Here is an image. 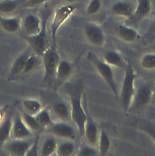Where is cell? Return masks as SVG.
<instances>
[{
	"label": "cell",
	"instance_id": "cell-1",
	"mask_svg": "<svg viewBox=\"0 0 155 156\" xmlns=\"http://www.w3.org/2000/svg\"><path fill=\"white\" fill-rule=\"evenodd\" d=\"M67 94L70 99L71 118L76 126L80 134L83 136L86 119V112L83 104L84 93L81 89L73 86L69 88Z\"/></svg>",
	"mask_w": 155,
	"mask_h": 156
},
{
	"label": "cell",
	"instance_id": "cell-2",
	"mask_svg": "<svg viewBox=\"0 0 155 156\" xmlns=\"http://www.w3.org/2000/svg\"><path fill=\"white\" fill-rule=\"evenodd\" d=\"M136 73L134 68L131 63H127L118 98L120 105L125 112H127L132 105L136 92Z\"/></svg>",
	"mask_w": 155,
	"mask_h": 156
},
{
	"label": "cell",
	"instance_id": "cell-3",
	"mask_svg": "<svg viewBox=\"0 0 155 156\" xmlns=\"http://www.w3.org/2000/svg\"><path fill=\"white\" fill-rule=\"evenodd\" d=\"M87 59L94 66L112 94L117 99L119 98L118 87L111 66L103 60L100 59L94 52L91 51L88 52Z\"/></svg>",
	"mask_w": 155,
	"mask_h": 156
},
{
	"label": "cell",
	"instance_id": "cell-4",
	"mask_svg": "<svg viewBox=\"0 0 155 156\" xmlns=\"http://www.w3.org/2000/svg\"><path fill=\"white\" fill-rule=\"evenodd\" d=\"M49 15V11H44L41 19V27L40 32L36 35L26 37V40L29 45V46L35 54L40 57L42 56L45 51L50 46L49 44V40L47 30V23Z\"/></svg>",
	"mask_w": 155,
	"mask_h": 156
},
{
	"label": "cell",
	"instance_id": "cell-5",
	"mask_svg": "<svg viewBox=\"0 0 155 156\" xmlns=\"http://www.w3.org/2000/svg\"><path fill=\"white\" fill-rule=\"evenodd\" d=\"M41 57V62L44 67L43 82L47 85L53 84L56 69L61 59L56 44L51 43Z\"/></svg>",
	"mask_w": 155,
	"mask_h": 156
},
{
	"label": "cell",
	"instance_id": "cell-6",
	"mask_svg": "<svg viewBox=\"0 0 155 156\" xmlns=\"http://www.w3.org/2000/svg\"><path fill=\"white\" fill-rule=\"evenodd\" d=\"M75 10V7L71 4L61 5L55 10L50 24V40L52 44H56L58 31L61 26L73 14Z\"/></svg>",
	"mask_w": 155,
	"mask_h": 156
},
{
	"label": "cell",
	"instance_id": "cell-7",
	"mask_svg": "<svg viewBox=\"0 0 155 156\" xmlns=\"http://www.w3.org/2000/svg\"><path fill=\"white\" fill-rule=\"evenodd\" d=\"M83 33L86 39L91 45L101 47L105 44V34L98 25L92 23L86 24L84 26Z\"/></svg>",
	"mask_w": 155,
	"mask_h": 156
},
{
	"label": "cell",
	"instance_id": "cell-8",
	"mask_svg": "<svg viewBox=\"0 0 155 156\" xmlns=\"http://www.w3.org/2000/svg\"><path fill=\"white\" fill-rule=\"evenodd\" d=\"M48 131L54 136L72 140L76 138V132L72 126L65 121L52 122Z\"/></svg>",
	"mask_w": 155,
	"mask_h": 156
},
{
	"label": "cell",
	"instance_id": "cell-9",
	"mask_svg": "<svg viewBox=\"0 0 155 156\" xmlns=\"http://www.w3.org/2000/svg\"><path fill=\"white\" fill-rule=\"evenodd\" d=\"M85 110L86 112V119L84 127L83 136H84L88 144L95 146L97 144L100 131L98 130L97 124L91 117L86 106Z\"/></svg>",
	"mask_w": 155,
	"mask_h": 156
},
{
	"label": "cell",
	"instance_id": "cell-10",
	"mask_svg": "<svg viewBox=\"0 0 155 156\" xmlns=\"http://www.w3.org/2000/svg\"><path fill=\"white\" fill-rule=\"evenodd\" d=\"M33 51L32 49L29 46L15 58L13 63H12V65L9 71L8 76V80H13L19 76L21 75L26 62L29 55Z\"/></svg>",
	"mask_w": 155,
	"mask_h": 156
},
{
	"label": "cell",
	"instance_id": "cell-11",
	"mask_svg": "<svg viewBox=\"0 0 155 156\" xmlns=\"http://www.w3.org/2000/svg\"><path fill=\"white\" fill-rule=\"evenodd\" d=\"M153 90L147 85H142L137 89L134 96L131 106L136 109H140L151 103Z\"/></svg>",
	"mask_w": 155,
	"mask_h": 156
},
{
	"label": "cell",
	"instance_id": "cell-12",
	"mask_svg": "<svg viewBox=\"0 0 155 156\" xmlns=\"http://www.w3.org/2000/svg\"><path fill=\"white\" fill-rule=\"evenodd\" d=\"M33 141V140H29L27 139L14 138L5 144L6 149L10 154L13 155H26Z\"/></svg>",
	"mask_w": 155,
	"mask_h": 156
},
{
	"label": "cell",
	"instance_id": "cell-13",
	"mask_svg": "<svg viewBox=\"0 0 155 156\" xmlns=\"http://www.w3.org/2000/svg\"><path fill=\"white\" fill-rule=\"evenodd\" d=\"M136 4L131 1L122 0L114 3L111 7V12L117 16L130 19L134 13Z\"/></svg>",
	"mask_w": 155,
	"mask_h": 156
},
{
	"label": "cell",
	"instance_id": "cell-14",
	"mask_svg": "<svg viewBox=\"0 0 155 156\" xmlns=\"http://www.w3.org/2000/svg\"><path fill=\"white\" fill-rule=\"evenodd\" d=\"M73 71V65L66 59H60L57 65L54 83L57 87L62 85L70 77Z\"/></svg>",
	"mask_w": 155,
	"mask_h": 156
},
{
	"label": "cell",
	"instance_id": "cell-15",
	"mask_svg": "<svg viewBox=\"0 0 155 156\" xmlns=\"http://www.w3.org/2000/svg\"><path fill=\"white\" fill-rule=\"evenodd\" d=\"M12 133L14 138L27 139L32 135V130L23 121L20 114H16L13 119Z\"/></svg>",
	"mask_w": 155,
	"mask_h": 156
},
{
	"label": "cell",
	"instance_id": "cell-16",
	"mask_svg": "<svg viewBox=\"0 0 155 156\" xmlns=\"http://www.w3.org/2000/svg\"><path fill=\"white\" fill-rule=\"evenodd\" d=\"M152 10L151 0H137L132 17L130 18L135 24L140 23L150 15Z\"/></svg>",
	"mask_w": 155,
	"mask_h": 156
},
{
	"label": "cell",
	"instance_id": "cell-17",
	"mask_svg": "<svg viewBox=\"0 0 155 156\" xmlns=\"http://www.w3.org/2000/svg\"><path fill=\"white\" fill-rule=\"evenodd\" d=\"M13 116L10 112L7 113L0 123V153L9 140L12 133Z\"/></svg>",
	"mask_w": 155,
	"mask_h": 156
},
{
	"label": "cell",
	"instance_id": "cell-18",
	"mask_svg": "<svg viewBox=\"0 0 155 156\" xmlns=\"http://www.w3.org/2000/svg\"><path fill=\"white\" fill-rule=\"evenodd\" d=\"M23 27L27 36H32L38 34L41 27V20L33 13L26 16L23 21Z\"/></svg>",
	"mask_w": 155,
	"mask_h": 156
},
{
	"label": "cell",
	"instance_id": "cell-19",
	"mask_svg": "<svg viewBox=\"0 0 155 156\" xmlns=\"http://www.w3.org/2000/svg\"><path fill=\"white\" fill-rule=\"evenodd\" d=\"M118 37L126 43H133L138 40L139 34L133 27L126 24H120L116 28Z\"/></svg>",
	"mask_w": 155,
	"mask_h": 156
},
{
	"label": "cell",
	"instance_id": "cell-20",
	"mask_svg": "<svg viewBox=\"0 0 155 156\" xmlns=\"http://www.w3.org/2000/svg\"><path fill=\"white\" fill-rule=\"evenodd\" d=\"M21 18L20 16L4 17L0 15V26L5 32L15 33L20 28Z\"/></svg>",
	"mask_w": 155,
	"mask_h": 156
},
{
	"label": "cell",
	"instance_id": "cell-21",
	"mask_svg": "<svg viewBox=\"0 0 155 156\" xmlns=\"http://www.w3.org/2000/svg\"><path fill=\"white\" fill-rule=\"evenodd\" d=\"M52 110L54 114L61 120L65 121L71 118V108L62 100L56 101L53 105Z\"/></svg>",
	"mask_w": 155,
	"mask_h": 156
},
{
	"label": "cell",
	"instance_id": "cell-22",
	"mask_svg": "<svg viewBox=\"0 0 155 156\" xmlns=\"http://www.w3.org/2000/svg\"><path fill=\"white\" fill-rule=\"evenodd\" d=\"M97 144L98 145V154L100 155H105L110 151L111 141L109 135L105 130L101 129L99 132Z\"/></svg>",
	"mask_w": 155,
	"mask_h": 156
},
{
	"label": "cell",
	"instance_id": "cell-23",
	"mask_svg": "<svg viewBox=\"0 0 155 156\" xmlns=\"http://www.w3.org/2000/svg\"><path fill=\"white\" fill-rule=\"evenodd\" d=\"M103 60L111 66L121 68L123 65V58L120 54L114 50H107L103 53Z\"/></svg>",
	"mask_w": 155,
	"mask_h": 156
},
{
	"label": "cell",
	"instance_id": "cell-24",
	"mask_svg": "<svg viewBox=\"0 0 155 156\" xmlns=\"http://www.w3.org/2000/svg\"><path fill=\"white\" fill-rule=\"evenodd\" d=\"M57 142L54 136H48L43 141L41 147V155L49 156L56 152Z\"/></svg>",
	"mask_w": 155,
	"mask_h": 156
},
{
	"label": "cell",
	"instance_id": "cell-25",
	"mask_svg": "<svg viewBox=\"0 0 155 156\" xmlns=\"http://www.w3.org/2000/svg\"><path fill=\"white\" fill-rule=\"evenodd\" d=\"M21 115L26 124L31 130L40 132L43 129V127L38 122L35 115L29 113L24 110L21 112Z\"/></svg>",
	"mask_w": 155,
	"mask_h": 156
},
{
	"label": "cell",
	"instance_id": "cell-26",
	"mask_svg": "<svg viewBox=\"0 0 155 156\" xmlns=\"http://www.w3.org/2000/svg\"><path fill=\"white\" fill-rule=\"evenodd\" d=\"M41 63L40 56L33 52L28 57L21 75H26L32 73L38 68Z\"/></svg>",
	"mask_w": 155,
	"mask_h": 156
},
{
	"label": "cell",
	"instance_id": "cell-27",
	"mask_svg": "<svg viewBox=\"0 0 155 156\" xmlns=\"http://www.w3.org/2000/svg\"><path fill=\"white\" fill-rule=\"evenodd\" d=\"M27 0H5L0 1V12L11 13L18 8H21L22 5Z\"/></svg>",
	"mask_w": 155,
	"mask_h": 156
},
{
	"label": "cell",
	"instance_id": "cell-28",
	"mask_svg": "<svg viewBox=\"0 0 155 156\" xmlns=\"http://www.w3.org/2000/svg\"><path fill=\"white\" fill-rule=\"evenodd\" d=\"M24 110L30 114L35 115L42 108L41 102L34 99H24L22 101Z\"/></svg>",
	"mask_w": 155,
	"mask_h": 156
},
{
	"label": "cell",
	"instance_id": "cell-29",
	"mask_svg": "<svg viewBox=\"0 0 155 156\" xmlns=\"http://www.w3.org/2000/svg\"><path fill=\"white\" fill-rule=\"evenodd\" d=\"M140 65L141 68L146 71L155 69V52H147L140 58Z\"/></svg>",
	"mask_w": 155,
	"mask_h": 156
},
{
	"label": "cell",
	"instance_id": "cell-30",
	"mask_svg": "<svg viewBox=\"0 0 155 156\" xmlns=\"http://www.w3.org/2000/svg\"><path fill=\"white\" fill-rule=\"evenodd\" d=\"M75 151V145L70 141H64L57 146L56 150L57 154L60 156H69L74 154Z\"/></svg>",
	"mask_w": 155,
	"mask_h": 156
},
{
	"label": "cell",
	"instance_id": "cell-31",
	"mask_svg": "<svg viewBox=\"0 0 155 156\" xmlns=\"http://www.w3.org/2000/svg\"><path fill=\"white\" fill-rule=\"evenodd\" d=\"M35 116L43 128L48 127L52 122L50 112L47 108H41Z\"/></svg>",
	"mask_w": 155,
	"mask_h": 156
},
{
	"label": "cell",
	"instance_id": "cell-32",
	"mask_svg": "<svg viewBox=\"0 0 155 156\" xmlns=\"http://www.w3.org/2000/svg\"><path fill=\"white\" fill-rule=\"evenodd\" d=\"M102 6L101 0H91L86 8V12L88 15H94L99 12Z\"/></svg>",
	"mask_w": 155,
	"mask_h": 156
},
{
	"label": "cell",
	"instance_id": "cell-33",
	"mask_svg": "<svg viewBox=\"0 0 155 156\" xmlns=\"http://www.w3.org/2000/svg\"><path fill=\"white\" fill-rule=\"evenodd\" d=\"M98 154V149L95 146L88 144L82 145L80 147L77 155L78 156H94Z\"/></svg>",
	"mask_w": 155,
	"mask_h": 156
},
{
	"label": "cell",
	"instance_id": "cell-34",
	"mask_svg": "<svg viewBox=\"0 0 155 156\" xmlns=\"http://www.w3.org/2000/svg\"><path fill=\"white\" fill-rule=\"evenodd\" d=\"M140 128L155 144V128L149 124H142L140 126Z\"/></svg>",
	"mask_w": 155,
	"mask_h": 156
},
{
	"label": "cell",
	"instance_id": "cell-35",
	"mask_svg": "<svg viewBox=\"0 0 155 156\" xmlns=\"http://www.w3.org/2000/svg\"><path fill=\"white\" fill-rule=\"evenodd\" d=\"M39 140L40 136H37L34 140L29 147L28 151L26 153V155H30V156H35L38 155V149H39Z\"/></svg>",
	"mask_w": 155,
	"mask_h": 156
},
{
	"label": "cell",
	"instance_id": "cell-36",
	"mask_svg": "<svg viewBox=\"0 0 155 156\" xmlns=\"http://www.w3.org/2000/svg\"><path fill=\"white\" fill-rule=\"evenodd\" d=\"M144 37H145V39L147 41L153 40V39H154L155 40V16L150 27L148 28Z\"/></svg>",
	"mask_w": 155,
	"mask_h": 156
},
{
	"label": "cell",
	"instance_id": "cell-37",
	"mask_svg": "<svg viewBox=\"0 0 155 156\" xmlns=\"http://www.w3.org/2000/svg\"><path fill=\"white\" fill-rule=\"evenodd\" d=\"M47 1V0H27L21 7V8H32L36 6L40 5L44 2Z\"/></svg>",
	"mask_w": 155,
	"mask_h": 156
},
{
	"label": "cell",
	"instance_id": "cell-38",
	"mask_svg": "<svg viewBox=\"0 0 155 156\" xmlns=\"http://www.w3.org/2000/svg\"><path fill=\"white\" fill-rule=\"evenodd\" d=\"M151 103L153 104H155V89L154 90H153Z\"/></svg>",
	"mask_w": 155,
	"mask_h": 156
},
{
	"label": "cell",
	"instance_id": "cell-39",
	"mask_svg": "<svg viewBox=\"0 0 155 156\" xmlns=\"http://www.w3.org/2000/svg\"><path fill=\"white\" fill-rule=\"evenodd\" d=\"M64 1L67 2H73L75 1L76 0H64Z\"/></svg>",
	"mask_w": 155,
	"mask_h": 156
},
{
	"label": "cell",
	"instance_id": "cell-40",
	"mask_svg": "<svg viewBox=\"0 0 155 156\" xmlns=\"http://www.w3.org/2000/svg\"><path fill=\"white\" fill-rule=\"evenodd\" d=\"M151 45H152V46H153V48H155V40L152 43Z\"/></svg>",
	"mask_w": 155,
	"mask_h": 156
},
{
	"label": "cell",
	"instance_id": "cell-41",
	"mask_svg": "<svg viewBox=\"0 0 155 156\" xmlns=\"http://www.w3.org/2000/svg\"><path fill=\"white\" fill-rule=\"evenodd\" d=\"M5 1V0H0V1Z\"/></svg>",
	"mask_w": 155,
	"mask_h": 156
}]
</instances>
